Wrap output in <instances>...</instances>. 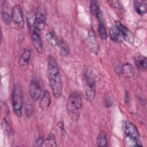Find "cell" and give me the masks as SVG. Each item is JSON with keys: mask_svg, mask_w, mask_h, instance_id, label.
<instances>
[{"mask_svg": "<svg viewBox=\"0 0 147 147\" xmlns=\"http://www.w3.org/2000/svg\"><path fill=\"white\" fill-rule=\"evenodd\" d=\"M47 74L53 96L56 98L60 97L62 93L61 75L58 64L52 56H49L48 59Z\"/></svg>", "mask_w": 147, "mask_h": 147, "instance_id": "cell-1", "label": "cell"}, {"mask_svg": "<svg viewBox=\"0 0 147 147\" xmlns=\"http://www.w3.org/2000/svg\"><path fill=\"white\" fill-rule=\"evenodd\" d=\"M82 106L81 95L77 92L72 93L67 102V110L68 115L74 121H78L80 116V111Z\"/></svg>", "mask_w": 147, "mask_h": 147, "instance_id": "cell-2", "label": "cell"}, {"mask_svg": "<svg viewBox=\"0 0 147 147\" xmlns=\"http://www.w3.org/2000/svg\"><path fill=\"white\" fill-rule=\"evenodd\" d=\"M22 103L23 98L22 89L21 86L17 84L14 86L12 92V105L14 113L18 117L22 116Z\"/></svg>", "mask_w": 147, "mask_h": 147, "instance_id": "cell-3", "label": "cell"}, {"mask_svg": "<svg viewBox=\"0 0 147 147\" xmlns=\"http://www.w3.org/2000/svg\"><path fill=\"white\" fill-rule=\"evenodd\" d=\"M28 24L29 25L30 38L33 45L34 48L39 53H41L42 52V43L38 31L34 27V21H32L31 20L28 18Z\"/></svg>", "mask_w": 147, "mask_h": 147, "instance_id": "cell-4", "label": "cell"}, {"mask_svg": "<svg viewBox=\"0 0 147 147\" xmlns=\"http://www.w3.org/2000/svg\"><path fill=\"white\" fill-rule=\"evenodd\" d=\"M86 80V95L89 101H92L95 95V80L91 71L87 72L85 74Z\"/></svg>", "mask_w": 147, "mask_h": 147, "instance_id": "cell-5", "label": "cell"}, {"mask_svg": "<svg viewBox=\"0 0 147 147\" xmlns=\"http://www.w3.org/2000/svg\"><path fill=\"white\" fill-rule=\"evenodd\" d=\"M46 12L45 10L40 7L37 9L34 20V27L37 31L42 30L45 27Z\"/></svg>", "mask_w": 147, "mask_h": 147, "instance_id": "cell-6", "label": "cell"}, {"mask_svg": "<svg viewBox=\"0 0 147 147\" xmlns=\"http://www.w3.org/2000/svg\"><path fill=\"white\" fill-rule=\"evenodd\" d=\"M123 129L126 137L136 140H139V131L136 126L130 121L126 120L124 122Z\"/></svg>", "mask_w": 147, "mask_h": 147, "instance_id": "cell-7", "label": "cell"}, {"mask_svg": "<svg viewBox=\"0 0 147 147\" xmlns=\"http://www.w3.org/2000/svg\"><path fill=\"white\" fill-rule=\"evenodd\" d=\"M29 91L30 96L34 100L37 101L41 98L42 90L37 79L35 78L32 79L29 84Z\"/></svg>", "mask_w": 147, "mask_h": 147, "instance_id": "cell-8", "label": "cell"}, {"mask_svg": "<svg viewBox=\"0 0 147 147\" xmlns=\"http://www.w3.org/2000/svg\"><path fill=\"white\" fill-rule=\"evenodd\" d=\"M115 27L119 30L122 37L127 42L133 43L134 41V34L119 21H115Z\"/></svg>", "mask_w": 147, "mask_h": 147, "instance_id": "cell-9", "label": "cell"}, {"mask_svg": "<svg viewBox=\"0 0 147 147\" xmlns=\"http://www.w3.org/2000/svg\"><path fill=\"white\" fill-rule=\"evenodd\" d=\"M11 18L20 27L23 28L24 26L23 11L20 5H17L13 7L11 11Z\"/></svg>", "mask_w": 147, "mask_h": 147, "instance_id": "cell-10", "label": "cell"}, {"mask_svg": "<svg viewBox=\"0 0 147 147\" xmlns=\"http://www.w3.org/2000/svg\"><path fill=\"white\" fill-rule=\"evenodd\" d=\"M31 57V51L30 49H25L21 54L20 60L19 65L23 70H26L28 68L29 63Z\"/></svg>", "mask_w": 147, "mask_h": 147, "instance_id": "cell-11", "label": "cell"}, {"mask_svg": "<svg viewBox=\"0 0 147 147\" xmlns=\"http://www.w3.org/2000/svg\"><path fill=\"white\" fill-rule=\"evenodd\" d=\"M98 20L99 21V26L98 29V34L102 39L106 40L107 38V33L102 13L98 17Z\"/></svg>", "mask_w": 147, "mask_h": 147, "instance_id": "cell-12", "label": "cell"}, {"mask_svg": "<svg viewBox=\"0 0 147 147\" xmlns=\"http://www.w3.org/2000/svg\"><path fill=\"white\" fill-rule=\"evenodd\" d=\"M51 96L49 92L48 91H45L42 95L40 98V107L43 110H47L51 104Z\"/></svg>", "mask_w": 147, "mask_h": 147, "instance_id": "cell-13", "label": "cell"}, {"mask_svg": "<svg viewBox=\"0 0 147 147\" xmlns=\"http://www.w3.org/2000/svg\"><path fill=\"white\" fill-rule=\"evenodd\" d=\"M121 72L125 77L127 78H131L134 75L135 69L131 64L125 63L122 67Z\"/></svg>", "mask_w": 147, "mask_h": 147, "instance_id": "cell-14", "label": "cell"}, {"mask_svg": "<svg viewBox=\"0 0 147 147\" xmlns=\"http://www.w3.org/2000/svg\"><path fill=\"white\" fill-rule=\"evenodd\" d=\"M133 6L136 11L140 15L145 14L147 11V5L145 1H135Z\"/></svg>", "mask_w": 147, "mask_h": 147, "instance_id": "cell-15", "label": "cell"}, {"mask_svg": "<svg viewBox=\"0 0 147 147\" xmlns=\"http://www.w3.org/2000/svg\"><path fill=\"white\" fill-rule=\"evenodd\" d=\"M134 63L138 69L145 70L147 67V59L144 56H137L134 57Z\"/></svg>", "mask_w": 147, "mask_h": 147, "instance_id": "cell-16", "label": "cell"}, {"mask_svg": "<svg viewBox=\"0 0 147 147\" xmlns=\"http://www.w3.org/2000/svg\"><path fill=\"white\" fill-rule=\"evenodd\" d=\"M109 35L111 40L114 42H119L122 41V37L118 30L115 26H112L109 29Z\"/></svg>", "mask_w": 147, "mask_h": 147, "instance_id": "cell-17", "label": "cell"}, {"mask_svg": "<svg viewBox=\"0 0 147 147\" xmlns=\"http://www.w3.org/2000/svg\"><path fill=\"white\" fill-rule=\"evenodd\" d=\"M97 145L98 146H107L108 142H107V138L106 133L104 131H100L96 138V140Z\"/></svg>", "mask_w": 147, "mask_h": 147, "instance_id": "cell-18", "label": "cell"}, {"mask_svg": "<svg viewBox=\"0 0 147 147\" xmlns=\"http://www.w3.org/2000/svg\"><path fill=\"white\" fill-rule=\"evenodd\" d=\"M2 130L4 131V133L8 136L9 137L11 136L14 134V130L8 121L5 118H3L2 121Z\"/></svg>", "mask_w": 147, "mask_h": 147, "instance_id": "cell-19", "label": "cell"}, {"mask_svg": "<svg viewBox=\"0 0 147 147\" xmlns=\"http://www.w3.org/2000/svg\"><path fill=\"white\" fill-rule=\"evenodd\" d=\"M57 47L59 48L60 53L63 55L67 56L69 54V48L67 44L66 43V42L65 41H64L63 40H61V39L59 40Z\"/></svg>", "mask_w": 147, "mask_h": 147, "instance_id": "cell-20", "label": "cell"}, {"mask_svg": "<svg viewBox=\"0 0 147 147\" xmlns=\"http://www.w3.org/2000/svg\"><path fill=\"white\" fill-rule=\"evenodd\" d=\"M88 41L90 44V47L91 48V50L94 52L98 51V44L93 30H91L89 32L88 36Z\"/></svg>", "mask_w": 147, "mask_h": 147, "instance_id": "cell-21", "label": "cell"}, {"mask_svg": "<svg viewBox=\"0 0 147 147\" xmlns=\"http://www.w3.org/2000/svg\"><path fill=\"white\" fill-rule=\"evenodd\" d=\"M45 38L47 41L52 46L57 47L59 39L57 38L55 33L52 32H48L45 35Z\"/></svg>", "mask_w": 147, "mask_h": 147, "instance_id": "cell-22", "label": "cell"}, {"mask_svg": "<svg viewBox=\"0 0 147 147\" xmlns=\"http://www.w3.org/2000/svg\"><path fill=\"white\" fill-rule=\"evenodd\" d=\"M90 10L91 14L98 18L99 16L101 14L99 5L96 2H91L90 5Z\"/></svg>", "mask_w": 147, "mask_h": 147, "instance_id": "cell-23", "label": "cell"}, {"mask_svg": "<svg viewBox=\"0 0 147 147\" xmlns=\"http://www.w3.org/2000/svg\"><path fill=\"white\" fill-rule=\"evenodd\" d=\"M43 146H57L56 139L53 135H49L45 139H44Z\"/></svg>", "mask_w": 147, "mask_h": 147, "instance_id": "cell-24", "label": "cell"}, {"mask_svg": "<svg viewBox=\"0 0 147 147\" xmlns=\"http://www.w3.org/2000/svg\"><path fill=\"white\" fill-rule=\"evenodd\" d=\"M1 18H2V20L3 22H4V24H5L6 25L10 24L11 20H12L11 16H10L7 12H6L5 11L1 12Z\"/></svg>", "mask_w": 147, "mask_h": 147, "instance_id": "cell-25", "label": "cell"}, {"mask_svg": "<svg viewBox=\"0 0 147 147\" xmlns=\"http://www.w3.org/2000/svg\"><path fill=\"white\" fill-rule=\"evenodd\" d=\"M44 138L42 137H39L34 142V146H42L44 145Z\"/></svg>", "mask_w": 147, "mask_h": 147, "instance_id": "cell-26", "label": "cell"}, {"mask_svg": "<svg viewBox=\"0 0 147 147\" xmlns=\"http://www.w3.org/2000/svg\"><path fill=\"white\" fill-rule=\"evenodd\" d=\"M25 113L27 117H30L33 113V108L31 105H27L25 108Z\"/></svg>", "mask_w": 147, "mask_h": 147, "instance_id": "cell-27", "label": "cell"}, {"mask_svg": "<svg viewBox=\"0 0 147 147\" xmlns=\"http://www.w3.org/2000/svg\"><path fill=\"white\" fill-rule=\"evenodd\" d=\"M57 125H58L60 129L62 134H65V129H64V126L63 123L62 122H60L57 123Z\"/></svg>", "mask_w": 147, "mask_h": 147, "instance_id": "cell-28", "label": "cell"}]
</instances>
